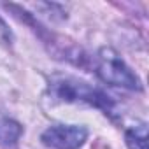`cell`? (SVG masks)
Returning a JSON list of instances; mask_svg holds the SVG:
<instances>
[{
  "instance_id": "obj_1",
  "label": "cell",
  "mask_w": 149,
  "mask_h": 149,
  "mask_svg": "<svg viewBox=\"0 0 149 149\" xmlns=\"http://www.w3.org/2000/svg\"><path fill=\"white\" fill-rule=\"evenodd\" d=\"M51 93L63 100V102H84L90 105H95L105 114L112 112L114 102L109 95H105L102 90L88 84L86 81L76 79V77H54L51 81Z\"/></svg>"
},
{
  "instance_id": "obj_2",
  "label": "cell",
  "mask_w": 149,
  "mask_h": 149,
  "mask_svg": "<svg viewBox=\"0 0 149 149\" xmlns=\"http://www.w3.org/2000/svg\"><path fill=\"white\" fill-rule=\"evenodd\" d=\"M97 74L107 84L119 86L125 90H140L139 77L111 47H104L97 54Z\"/></svg>"
},
{
  "instance_id": "obj_3",
  "label": "cell",
  "mask_w": 149,
  "mask_h": 149,
  "mask_svg": "<svg viewBox=\"0 0 149 149\" xmlns=\"http://www.w3.org/2000/svg\"><path fill=\"white\" fill-rule=\"evenodd\" d=\"M86 139L88 130L79 125H54L40 135V140L53 149H79Z\"/></svg>"
},
{
  "instance_id": "obj_4",
  "label": "cell",
  "mask_w": 149,
  "mask_h": 149,
  "mask_svg": "<svg viewBox=\"0 0 149 149\" xmlns=\"http://www.w3.org/2000/svg\"><path fill=\"white\" fill-rule=\"evenodd\" d=\"M23 133V126L9 118H0V144L14 146Z\"/></svg>"
},
{
  "instance_id": "obj_5",
  "label": "cell",
  "mask_w": 149,
  "mask_h": 149,
  "mask_svg": "<svg viewBox=\"0 0 149 149\" xmlns=\"http://www.w3.org/2000/svg\"><path fill=\"white\" fill-rule=\"evenodd\" d=\"M126 144L130 149H147V126L146 123L135 125L126 130Z\"/></svg>"
},
{
  "instance_id": "obj_6",
  "label": "cell",
  "mask_w": 149,
  "mask_h": 149,
  "mask_svg": "<svg viewBox=\"0 0 149 149\" xmlns=\"http://www.w3.org/2000/svg\"><path fill=\"white\" fill-rule=\"evenodd\" d=\"M0 33H6V35H9V30L6 28V23L0 19Z\"/></svg>"
}]
</instances>
